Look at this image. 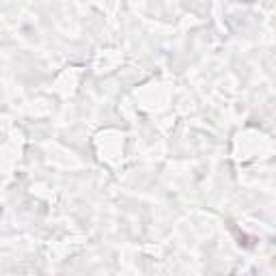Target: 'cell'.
Returning <instances> with one entry per match:
<instances>
[{
    "label": "cell",
    "mask_w": 276,
    "mask_h": 276,
    "mask_svg": "<svg viewBox=\"0 0 276 276\" xmlns=\"http://www.w3.org/2000/svg\"><path fill=\"white\" fill-rule=\"evenodd\" d=\"M0 212H3V210H0Z\"/></svg>",
    "instance_id": "obj_1"
}]
</instances>
